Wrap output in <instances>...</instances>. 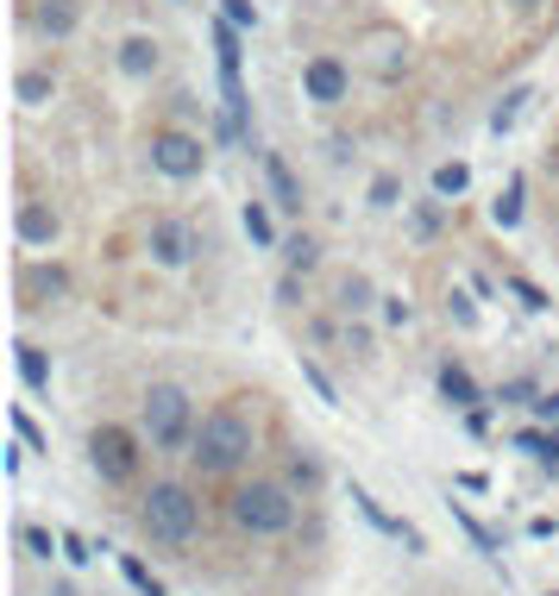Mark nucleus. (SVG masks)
Returning <instances> with one entry per match:
<instances>
[{
	"label": "nucleus",
	"mask_w": 559,
	"mask_h": 596,
	"mask_svg": "<svg viewBox=\"0 0 559 596\" xmlns=\"http://www.w3.org/2000/svg\"><path fill=\"white\" fill-rule=\"evenodd\" d=\"M252 452H258V421L246 415V408L221 402V408H207V415H202L189 458H195V472H202V477H233V472H246V465H252Z\"/></svg>",
	"instance_id": "f257e3e1"
},
{
	"label": "nucleus",
	"mask_w": 559,
	"mask_h": 596,
	"mask_svg": "<svg viewBox=\"0 0 559 596\" xmlns=\"http://www.w3.org/2000/svg\"><path fill=\"white\" fill-rule=\"evenodd\" d=\"M139 522H145V534H152L157 547H189V540L202 534V497H195L189 484H177V477H164V484L145 490Z\"/></svg>",
	"instance_id": "f03ea898"
},
{
	"label": "nucleus",
	"mask_w": 559,
	"mask_h": 596,
	"mask_svg": "<svg viewBox=\"0 0 559 596\" xmlns=\"http://www.w3.org/2000/svg\"><path fill=\"white\" fill-rule=\"evenodd\" d=\"M233 522L246 527L252 540H277V534L296 527V490L277 484V477H252V484L233 490Z\"/></svg>",
	"instance_id": "7ed1b4c3"
},
{
	"label": "nucleus",
	"mask_w": 559,
	"mask_h": 596,
	"mask_svg": "<svg viewBox=\"0 0 559 596\" xmlns=\"http://www.w3.org/2000/svg\"><path fill=\"white\" fill-rule=\"evenodd\" d=\"M145 440L157 452H189L195 446V402L182 383H152L145 390Z\"/></svg>",
	"instance_id": "20e7f679"
},
{
	"label": "nucleus",
	"mask_w": 559,
	"mask_h": 596,
	"mask_svg": "<svg viewBox=\"0 0 559 596\" xmlns=\"http://www.w3.org/2000/svg\"><path fill=\"white\" fill-rule=\"evenodd\" d=\"M88 465L102 472V484H132L139 477V440H132L127 427L102 421L88 433Z\"/></svg>",
	"instance_id": "39448f33"
},
{
	"label": "nucleus",
	"mask_w": 559,
	"mask_h": 596,
	"mask_svg": "<svg viewBox=\"0 0 559 596\" xmlns=\"http://www.w3.org/2000/svg\"><path fill=\"white\" fill-rule=\"evenodd\" d=\"M152 170L170 176V182H195L207 170L202 139H189V132H152Z\"/></svg>",
	"instance_id": "423d86ee"
},
{
	"label": "nucleus",
	"mask_w": 559,
	"mask_h": 596,
	"mask_svg": "<svg viewBox=\"0 0 559 596\" xmlns=\"http://www.w3.org/2000/svg\"><path fill=\"white\" fill-rule=\"evenodd\" d=\"M145 251H152V264H164V271H189L202 246H195L189 220H177V214H157L152 233H145Z\"/></svg>",
	"instance_id": "0eeeda50"
},
{
	"label": "nucleus",
	"mask_w": 559,
	"mask_h": 596,
	"mask_svg": "<svg viewBox=\"0 0 559 596\" xmlns=\"http://www.w3.org/2000/svg\"><path fill=\"white\" fill-rule=\"evenodd\" d=\"M302 95L314 100V107H340V100L353 95V70L321 50V57H308V70H302Z\"/></svg>",
	"instance_id": "6e6552de"
},
{
	"label": "nucleus",
	"mask_w": 559,
	"mask_h": 596,
	"mask_svg": "<svg viewBox=\"0 0 559 596\" xmlns=\"http://www.w3.org/2000/svg\"><path fill=\"white\" fill-rule=\"evenodd\" d=\"M353 502H358V515H365V522L378 527V534H390V540H403L408 552H428V540H421V527H408V522H396V515H383L371 490H358V484H353Z\"/></svg>",
	"instance_id": "1a4fd4ad"
},
{
	"label": "nucleus",
	"mask_w": 559,
	"mask_h": 596,
	"mask_svg": "<svg viewBox=\"0 0 559 596\" xmlns=\"http://www.w3.org/2000/svg\"><path fill=\"white\" fill-rule=\"evenodd\" d=\"M264 182H271V201H277L283 214H302V182L283 164V151H264Z\"/></svg>",
	"instance_id": "9d476101"
},
{
	"label": "nucleus",
	"mask_w": 559,
	"mask_h": 596,
	"mask_svg": "<svg viewBox=\"0 0 559 596\" xmlns=\"http://www.w3.org/2000/svg\"><path fill=\"white\" fill-rule=\"evenodd\" d=\"M20 239H26V246H45L51 251L57 246V233H63V220H57L51 207H45V201H20Z\"/></svg>",
	"instance_id": "9b49d317"
},
{
	"label": "nucleus",
	"mask_w": 559,
	"mask_h": 596,
	"mask_svg": "<svg viewBox=\"0 0 559 596\" xmlns=\"http://www.w3.org/2000/svg\"><path fill=\"white\" fill-rule=\"evenodd\" d=\"M76 25H82V0H38V32L45 38H76Z\"/></svg>",
	"instance_id": "f8f14e48"
},
{
	"label": "nucleus",
	"mask_w": 559,
	"mask_h": 596,
	"mask_svg": "<svg viewBox=\"0 0 559 596\" xmlns=\"http://www.w3.org/2000/svg\"><path fill=\"white\" fill-rule=\"evenodd\" d=\"M440 396L453 402V408H484V390L472 383V371H465V365H453V358L440 365Z\"/></svg>",
	"instance_id": "ddd939ff"
},
{
	"label": "nucleus",
	"mask_w": 559,
	"mask_h": 596,
	"mask_svg": "<svg viewBox=\"0 0 559 596\" xmlns=\"http://www.w3.org/2000/svg\"><path fill=\"white\" fill-rule=\"evenodd\" d=\"M120 75H132V82H145V75H157V38H127L120 45Z\"/></svg>",
	"instance_id": "4468645a"
},
{
	"label": "nucleus",
	"mask_w": 559,
	"mask_h": 596,
	"mask_svg": "<svg viewBox=\"0 0 559 596\" xmlns=\"http://www.w3.org/2000/svg\"><path fill=\"white\" fill-rule=\"evenodd\" d=\"M314 264H321V239H314V233H289V239H283V271H314Z\"/></svg>",
	"instance_id": "2eb2a0df"
},
{
	"label": "nucleus",
	"mask_w": 559,
	"mask_h": 596,
	"mask_svg": "<svg viewBox=\"0 0 559 596\" xmlns=\"http://www.w3.org/2000/svg\"><path fill=\"white\" fill-rule=\"evenodd\" d=\"M13 95L26 100V107H51V100H57V75L51 70H20Z\"/></svg>",
	"instance_id": "dca6fc26"
},
{
	"label": "nucleus",
	"mask_w": 559,
	"mask_h": 596,
	"mask_svg": "<svg viewBox=\"0 0 559 596\" xmlns=\"http://www.w3.org/2000/svg\"><path fill=\"white\" fill-rule=\"evenodd\" d=\"M328 484V472H321V458L314 452H289V490H302V497H314Z\"/></svg>",
	"instance_id": "f3484780"
},
{
	"label": "nucleus",
	"mask_w": 559,
	"mask_h": 596,
	"mask_svg": "<svg viewBox=\"0 0 559 596\" xmlns=\"http://www.w3.org/2000/svg\"><path fill=\"white\" fill-rule=\"evenodd\" d=\"M515 452H528L540 472H559V433H515Z\"/></svg>",
	"instance_id": "a211bd4d"
},
{
	"label": "nucleus",
	"mask_w": 559,
	"mask_h": 596,
	"mask_svg": "<svg viewBox=\"0 0 559 596\" xmlns=\"http://www.w3.org/2000/svg\"><path fill=\"white\" fill-rule=\"evenodd\" d=\"M371 301H378V289H371V276H340V308H346V314H365V308H371Z\"/></svg>",
	"instance_id": "6ab92c4d"
},
{
	"label": "nucleus",
	"mask_w": 559,
	"mask_h": 596,
	"mask_svg": "<svg viewBox=\"0 0 559 596\" xmlns=\"http://www.w3.org/2000/svg\"><path fill=\"white\" fill-rule=\"evenodd\" d=\"M20 377H26L32 396H45V390H51V365H45V351H38V346H20Z\"/></svg>",
	"instance_id": "aec40b11"
},
{
	"label": "nucleus",
	"mask_w": 559,
	"mask_h": 596,
	"mask_svg": "<svg viewBox=\"0 0 559 596\" xmlns=\"http://www.w3.org/2000/svg\"><path fill=\"white\" fill-rule=\"evenodd\" d=\"M246 233H252V246H277V220H271V207L264 201H246Z\"/></svg>",
	"instance_id": "412c9836"
},
{
	"label": "nucleus",
	"mask_w": 559,
	"mask_h": 596,
	"mask_svg": "<svg viewBox=\"0 0 559 596\" xmlns=\"http://www.w3.org/2000/svg\"><path fill=\"white\" fill-rule=\"evenodd\" d=\"M465 189H472V170H465V164H440V170H433V195L440 201L465 195Z\"/></svg>",
	"instance_id": "4be33fe9"
},
{
	"label": "nucleus",
	"mask_w": 559,
	"mask_h": 596,
	"mask_svg": "<svg viewBox=\"0 0 559 596\" xmlns=\"http://www.w3.org/2000/svg\"><path fill=\"white\" fill-rule=\"evenodd\" d=\"M20 547H26L32 559H57V547H63V540H57L51 527H38V522H26V527H20Z\"/></svg>",
	"instance_id": "5701e85b"
},
{
	"label": "nucleus",
	"mask_w": 559,
	"mask_h": 596,
	"mask_svg": "<svg viewBox=\"0 0 559 596\" xmlns=\"http://www.w3.org/2000/svg\"><path fill=\"white\" fill-rule=\"evenodd\" d=\"M522 100H528V88H509V95L497 100V114H490V132H509V126L522 120Z\"/></svg>",
	"instance_id": "b1692460"
},
{
	"label": "nucleus",
	"mask_w": 559,
	"mask_h": 596,
	"mask_svg": "<svg viewBox=\"0 0 559 596\" xmlns=\"http://www.w3.org/2000/svg\"><path fill=\"white\" fill-rule=\"evenodd\" d=\"M490 220L503 226V233H509V226H522V182H509V195L490 207Z\"/></svg>",
	"instance_id": "393cba45"
},
{
	"label": "nucleus",
	"mask_w": 559,
	"mask_h": 596,
	"mask_svg": "<svg viewBox=\"0 0 559 596\" xmlns=\"http://www.w3.org/2000/svg\"><path fill=\"white\" fill-rule=\"evenodd\" d=\"M221 20H233L239 32H258V7H252V0H227V7H221Z\"/></svg>",
	"instance_id": "a878e982"
},
{
	"label": "nucleus",
	"mask_w": 559,
	"mask_h": 596,
	"mask_svg": "<svg viewBox=\"0 0 559 596\" xmlns=\"http://www.w3.org/2000/svg\"><path fill=\"white\" fill-rule=\"evenodd\" d=\"M415 239H433V233H440V201H428V207H415Z\"/></svg>",
	"instance_id": "bb28decb"
},
{
	"label": "nucleus",
	"mask_w": 559,
	"mask_h": 596,
	"mask_svg": "<svg viewBox=\"0 0 559 596\" xmlns=\"http://www.w3.org/2000/svg\"><path fill=\"white\" fill-rule=\"evenodd\" d=\"M277 301H283V308H302V271H283L277 276Z\"/></svg>",
	"instance_id": "cd10ccee"
},
{
	"label": "nucleus",
	"mask_w": 559,
	"mask_h": 596,
	"mask_svg": "<svg viewBox=\"0 0 559 596\" xmlns=\"http://www.w3.org/2000/svg\"><path fill=\"white\" fill-rule=\"evenodd\" d=\"M396 195H403L396 176H378V182H371V207H396Z\"/></svg>",
	"instance_id": "c85d7f7f"
},
{
	"label": "nucleus",
	"mask_w": 559,
	"mask_h": 596,
	"mask_svg": "<svg viewBox=\"0 0 559 596\" xmlns=\"http://www.w3.org/2000/svg\"><path fill=\"white\" fill-rule=\"evenodd\" d=\"M13 427H20V440H26L32 452H45V433L32 427V415H26V408H13Z\"/></svg>",
	"instance_id": "c756f323"
},
{
	"label": "nucleus",
	"mask_w": 559,
	"mask_h": 596,
	"mask_svg": "<svg viewBox=\"0 0 559 596\" xmlns=\"http://www.w3.org/2000/svg\"><path fill=\"white\" fill-rule=\"evenodd\" d=\"M528 408H534V421H559V390H540Z\"/></svg>",
	"instance_id": "7c9ffc66"
},
{
	"label": "nucleus",
	"mask_w": 559,
	"mask_h": 596,
	"mask_svg": "<svg viewBox=\"0 0 559 596\" xmlns=\"http://www.w3.org/2000/svg\"><path fill=\"white\" fill-rule=\"evenodd\" d=\"M302 377L314 383V396H321V402H340V396H333V383H328V371H321V365H308V358H302Z\"/></svg>",
	"instance_id": "2f4dec72"
},
{
	"label": "nucleus",
	"mask_w": 559,
	"mask_h": 596,
	"mask_svg": "<svg viewBox=\"0 0 559 596\" xmlns=\"http://www.w3.org/2000/svg\"><path fill=\"white\" fill-rule=\"evenodd\" d=\"M534 396H540V390H534L528 377H509L503 383V402H534Z\"/></svg>",
	"instance_id": "473e14b6"
},
{
	"label": "nucleus",
	"mask_w": 559,
	"mask_h": 596,
	"mask_svg": "<svg viewBox=\"0 0 559 596\" xmlns=\"http://www.w3.org/2000/svg\"><path fill=\"white\" fill-rule=\"evenodd\" d=\"M38 289H45V296H63V289H70V276H63V271H38Z\"/></svg>",
	"instance_id": "72a5a7b5"
},
{
	"label": "nucleus",
	"mask_w": 559,
	"mask_h": 596,
	"mask_svg": "<svg viewBox=\"0 0 559 596\" xmlns=\"http://www.w3.org/2000/svg\"><path fill=\"white\" fill-rule=\"evenodd\" d=\"M509 289H515V296H522V308H547V296H540V289H534V283H522V276H515V283H509Z\"/></svg>",
	"instance_id": "f704fd0d"
},
{
	"label": "nucleus",
	"mask_w": 559,
	"mask_h": 596,
	"mask_svg": "<svg viewBox=\"0 0 559 596\" xmlns=\"http://www.w3.org/2000/svg\"><path fill=\"white\" fill-rule=\"evenodd\" d=\"M383 321L403 326V321H408V301H403V296H383Z\"/></svg>",
	"instance_id": "c9c22d12"
},
{
	"label": "nucleus",
	"mask_w": 559,
	"mask_h": 596,
	"mask_svg": "<svg viewBox=\"0 0 559 596\" xmlns=\"http://www.w3.org/2000/svg\"><path fill=\"white\" fill-rule=\"evenodd\" d=\"M447 308H453V321H459V326H478V308H472V301H465V296H453V301H447Z\"/></svg>",
	"instance_id": "e433bc0d"
},
{
	"label": "nucleus",
	"mask_w": 559,
	"mask_h": 596,
	"mask_svg": "<svg viewBox=\"0 0 559 596\" xmlns=\"http://www.w3.org/2000/svg\"><path fill=\"white\" fill-rule=\"evenodd\" d=\"M63 559H70V565H82V559H88V547H82L76 534H63Z\"/></svg>",
	"instance_id": "4c0bfd02"
},
{
	"label": "nucleus",
	"mask_w": 559,
	"mask_h": 596,
	"mask_svg": "<svg viewBox=\"0 0 559 596\" xmlns=\"http://www.w3.org/2000/svg\"><path fill=\"white\" fill-rule=\"evenodd\" d=\"M51 596H76V591H70V584H51Z\"/></svg>",
	"instance_id": "58836bf2"
},
{
	"label": "nucleus",
	"mask_w": 559,
	"mask_h": 596,
	"mask_svg": "<svg viewBox=\"0 0 559 596\" xmlns=\"http://www.w3.org/2000/svg\"><path fill=\"white\" fill-rule=\"evenodd\" d=\"M515 7H522V13H534V7H540V0H515Z\"/></svg>",
	"instance_id": "ea45409f"
},
{
	"label": "nucleus",
	"mask_w": 559,
	"mask_h": 596,
	"mask_svg": "<svg viewBox=\"0 0 559 596\" xmlns=\"http://www.w3.org/2000/svg\"><path fill=\"white\" fill-rule=\"evenodd\" d=\"M547 596H559V591H547Z\"/></svg>",
	"instance_id": "a19ab883"
}]
</instances>
